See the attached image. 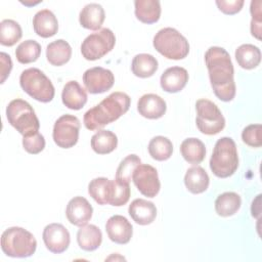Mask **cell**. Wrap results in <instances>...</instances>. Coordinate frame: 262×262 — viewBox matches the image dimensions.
<instances>
[{"label": "cell", "instance_id": "26", "mask_svg": "<svg viewBox=\"0 0 262 262\" xmlns=\"http://www.w3.org/2000/svg\"><path fill=\"white\" fill-rule=\"evenodd\" d=\"M180 152L187 163L198 165L202 163L206 157V147L202 140L191 137L182 141Z\"/></svg>", "mask_w": 262, "mask_h": 262}, {"label": "cell", "instance_id": "30", "mask_svg": "<svg viewBox=\"0 0 262 262\" xmlns=\"http://www.w3.org/2000/svg\"><path fill=\"white\" fill-rule=\"evenodd\" d=\"M159 63L155 56L147 53H139L132 59V73L139 78L151 77L158 70Z\"/></svg>", "mask_w": 262, "mask_h": 262}, {"label": "cell", "instance_id": "5", "mask_svg": "<svg viewBox=\"0 0 262 262\" xmlns=\"http://www.w3.org/2000/svg\"><path fill=\"white\" fill-rule=\"evenodd\" d=\"M155 49L168 59L179 60L188 55L189 44L187 39L174 28L161 29L154 37Z\"/></svg>", "mask_w": 262, "mask_h": 262}, {"label": "cell", "instance_id": "12", "mask_svg": "<svg viewBox=\"0 0 262 262\" xmlns=\"http://www.w3.org/2000/svg\"><path fill=\"white\" fill-rule=\"evenodd\" d=\"M83 83L89 93L99 94L113 87L115 77L112 71L101 67H94L85 71L83 74Z\"/></svg>", "mask_w": 262, "mask_h": 262}, {"label": "cell", "instance_id": "24", "mask_svg": "<svg viewBox=\"0 0 262 262\" xmlns=\"http://www.w3.org/2000/svg\"><path fill=\"white\" fill-rule=\"evenodd\" d=\"M71 56L72 47L66 40H55L46 47V58L52 66L60 67L67 63L71 59Z\"/></svg>", "mask_w": 262, "mask_h": 262}, {"label": "cell", "instance_id": "29", "mask_svg": "<svg viewBox=\"0 0 262 262\" xmlns=\"http://www.w3.org/2000/svg\"><path fill=\"white\" fill-rule=\"evenodd\" d=\"M113 188V180L105 177H97L92 179L88 184V193L99 205L110 203Z\"/></svg>", "mask_w": 262, "mask_h": 262}, {"label": "cell", "instance_id": "27", "mask_svg": "<svg viewBox=\"0 0 262 262\" xmlns=\"http://www.w3.org/2000/svg\"><path fill=\"white\" fill-rule=\"evenodd\" d=\"M242 199L233 191H226L219 194L215 201V211L221 217L234 215L241 208Z\"/></svg>", "mask_w": 262, "mask_h": 262}, {"label": "cell", "instance_id": "11", "mask_svg": "<svg viewBox=\"0 0 262 262\" xmlns=\"http://www.w3.org/2000/svg\"><path fill=\"white\" fill-rule=\"evenodd\" d=\"M132 180L141 194L147 198H155L161 188L158 171L148 164H140L134 170Z\"/></svg>", "mask_w": 262, "mask_h": 262}, {"label": "cell", "instance_id": "37", "mask_svg": "<svg viewBox=\"0 0 262 262\" xmlns=\"http://www.w3.org/2000/svg\"><path fill=\"white\" fill-rule=\"evenodd\" d=\"M262 126L261 124H251L242 132L243 141L252 147H260L262 145Z\"/></svg>", "mask_w": 262, "mask_h": 262}, {"label": "cell", "instance_id": "31", "mask_svg": "<svg viewBox=\"0 0 262 262\" xmlns=\"http://www.w3.org/2000/svg\"><path fill=\"white\" fill-rule=\"evenodd\" d=\"M118 137L110 130H98L91 137V147L98 155H106L116 149Z\"/></svg>", "mask_w": 262, "mask_h": 262}, {"label": "cell", "instance_id": "17", "mask_svg": "<svg viewBox=\"0 0 262 262\" xmlns=\"http://www.w3.org/2000/svg\"><path fill=\"white\" fill-rule=\"evenodd\" d=\"M187 81L188 73L184 68L171 67L162 74L160 84L164 91L169 93H176L185 87Z\"/></svg>", "mask_w": 262, "mask_h": 262}, {"label": "cell", "instance_id": "13", "mask_svg": "<svg viewBox=\"0 0 262 262\" xmlns=\"http://www.w3.org/2000/svg\"><path fill=\"white\" fill-rule=\"evenodd\" d=\"M42 238L46 248L54 254L64 252L71 242L69 230L60 223H50L46 225L42 233Z\"/></svg>", "mask_w": 262, "mask_h": 262}, {"label": "cell", "instance_id": "1", "mask_svg": "<svg viewBox=\"0 0 262 262\" xmlns=\"http://www.w3.org/2000/svg\"><path fill=\"white\" fill-rule=\"evenodd\" d=\"M205 62L215 95L222 101H231L235 96L236 88L229 53L222 47L212 46L205 53Z\"/></svg>", "mask_w": 262, "mask_h": 262}, {"label": "cell", "instance_id": "25", "mask_svg": "<svg viewBox=\"0 0 262 262\" xmlns=\"http://www.w3.org/2000/svg\"><path fill=\"white\" fill-rule=\"evenodd\" d=\"M135 16L143 24H155L161 16V4L158 0H135Z\"/></svg>", "mask_w": 262, "mask_h": 262}, {"label": "cell", "instance_id": "23", "mask_svg": "<svg viewBox=\"0 0 262 262\" xmlns=\"http://www.w3.org/2000/svg\"><path fill=\"white\" fill-rule=\"evenodd\" d=\"M77 242L82 250L87 252L94 251L101 245V230L94 224L81 226L77 232Z\"/></svg>", "mask_w": 262, "mask_h": 262}, {"label": "cell", "instance_id": "34", "mask_svg": "<svg viewBox=\"0 0 262 262\" xmlns=\"http://www.w3.org/2000/svg\"><path fill=\"white\" fill-rule=\"evenodd\" d=\"M41 54V45L35 40H26L15 49V56L18 62L27 64L36 61Z\"/></svg>", "mask_w": 262, "mask_h": 262}, {"label": "cell", "instance_id": "6", "mask_svg": "<svg viewBox=\"0 0 262 262\" xmlns=\"http://www.w3.org/2000/svg\"><path fill=\"white\" fill-rule=\"evenodd\" d=\"M6 117L8 123L23 136L39 131V119L31 104L26 100L19 98L11 100L6 107Z\"/></svg>", "mask_w": 262, "mask_h": 262}, {"label": "cell", "instance_id": "22", "mask_svg": "<svg viewBox=\"0 0 262 262\" xmlns=\"http://www.w3.org/2000/svg\"><path fill=\"white\" fill-rule=\"evenodd\" d=\"M210 178L204 168L193 166L189 168L184 176V184L188 191L194 194L206 191L209 187Z\"/></svg>", "mask_w": 262, "mask_h": 262}, {"label": "cell", "instance_id": "15", "mask_svg": "<svg viewBox=\"0 0 262 262\" xmlns=\"http://www.w3.org/2000/svg\"><path fill=\"white\" fill-rule=\"evenodd\" d=\"M105 230L110 239L119 245L128 244L133 234L131 223L122 215L110 217L105 224Z\"/></svg>", "mask_w": 262, "mask_h": 262}, {"label": "cell", "instance_id": "19", "mask_svg": "<svg viewBox=\"0 0 262 262\" xmlns=\"http://www.w3.org/2000/svg\"><path fill=\"white\" fill-rule=\"evenodd\" d=\"M61 100L68 108L78 111L86 104L87 92L77 81H69L63 86Z\"/></svg>", "mask_w": 262, "mask_h": 262}, {"label": "cell", "instance_id": "7", "mask_svg": "<svg viewBox=\"0 0 262 262\" xmlns=\"http://www.w3.org/2000/svg\"><path fill=\"white\" fill-rule=\"evenodd\" d=\"M19 84L27 94L40 102H49L54 97L55 90L52 82L37 68L23 71L19 76Z\"/></svg>", "mask_w": 262, "mask_h": 262}, {"label": "cell", "instance_id": "38", "mask_svg": "<svg viewBox=\"0 0 262 262\" xmlns=\"http://www.w3.org/2000/svg\"><path fill=\"white\" fill-rule=\"evenodd\" d=\"M23 146L26 151L32 155H37L41 152L45 147V138L39 133L35 132L30 135L23 137Z\"/></svg>", "mask_w": 262, "mask_h": 262}, {"label": "cell", "instance_id": "14", "mask_svg": "<svg viewBox=\"0 0 262 262\" xmlns=\"http://www.w3.org/2000/svg\"><path fill=\"white\" fill-rule=\"evenodd\" d=\"M93 208L83 196H74L67 205L66 215L71 224L75 226H84L91 219Z\"/></svg>", "mask_w": 262, "mask_h": 262}, {"label": "cell", "instance_id": "10", "mask_svg": "<svg viewBox=\"0 0 262 262\" xmlns=\"http://www.w3.org/2000/svg\"><path fill=\"white\" fill-rule=\"evenodd\" d=\"M80 121L76 116L62 115L53 126L52 137L55 144L61 148H71L78 142Z\"/></svg>", "mask_w": 262, "mask_h": 262}, {"label": "cell", "instance_id": "21", "mask_svg": "<svg viewBox=\"0 0 262 262\" xmlns=\"http://www.w3.org/2000/svg\"><path fill=\"white\" fill-rule=\"evenodd\" d=\"M105 18L104 9L98 3H89L85 5L79 14L80 25L87 29L96 31L101 28Z\"/></svg>", "mask_w": 262, "mask_h": 262}, {"label": "cell", "instance_id": "28", "mask_svg": "<svg viewBox=\"0 0 262 262\" xmlns=\"http://www.w3.org/2000/svg\"><path fill=\"white\" fill-rule=\"evenodd\" d=\"M235 59L238 66L245 70H252L261 61V51L253 44H243L235 50Z\"/></svg>", "mask_w": 262, "mask_h": 262}, {"label": "cell", "instance_id": "41", "mask_svg": "<svg viewBox=\"0 0 262 262\" xmlns=\"http://www.w3.org/2000/svg\"><path fill=\"white\" fill-rule=\"evenodd\" d=\"M0 59H1V83H4L6 78L9 76L11 69H12V61L10 56L5 53H0Z\"/></svg>", "mask_w": 262, "mask_h": 262}, {"label": "cell", "instance_id": "36", "mask_svg": "<svg viewBox=\"0 0 262 262\" xmlns=\"http://www.w3.org/2000/svg\"><path fill=\"white\" fill-rule=\"evenodd\" d=\"M130 186L129 183H123L118 180H113V188L112 195L110 200V205L120 207L127 204L130 199Z\"/></svg>", "mask_w": 262, "mask_h": 262}, {"label": "cell", "instance_id": "4", "mask_svg": "<svg viewBox=\"0 0 262 262\" xmlns=\"http://www.w3.org/2000/svg\"><path fill=\"white\" fill-rule=\"evenodd\" d=\"M1 249L9 257L27 258L35 253L37 241L27 229L13 226L3 231L1 235Z\"/></svg>", "mask_w": 262, "mask_h": 262}, {"label": "cell", "instance_id": "35", "mask_svg": "<svg viewBox=\"0 0 262 262\" xmlns=\"http://www.w3.org/2000/svg\"><path fill=\"white\" fill-rule=\"evenodd\" d=\"M141 164V160L136 155H128L119 165L117 172H116V180L129 183L132 179V175L134 170L138 165Z\"/></svg>", "mask_w": 262, "mask_h": 262}, {"label": "cell", "instance_id": "2", "mask_svg": "<svg viewBox=\"0 0 262 262\" xmlns=\"http://www.w3.org/2000/svg\"><path fill=\"white\" fill-rule=\"evenodd\" d=\"M130 103L131 98L128 94L120 91L113 92L97 105L85 113L83 118L84 125L88 130H99L126 114Z\"/></svg>", "mask_w": 262, "mask_h": 262}, {"label": "cell", "instance_id": "40", "mask_svg": "<svg viewBox=\"0 0 262 262\" xmlns=\"http://www.w3.org/2000/svg\"><path fill=\"white\" fill-rule=\"evenodd\" d=\"M244 1L243 0H234V1H216V5L218 6L219 10L222 11L225 14H235L239 12L244 6Z\"/></svg>", "mask_w": 262, "mask_h": 262}, {"label": "cell", "instance_id": "3", "mask_svg": "<svg viewBox=\"0 0 262 262\" xmlns=\"http://www.w3.org/2000/svg\"><path fill=\"white\" fill-rule=\"evenodd\" d=\"M238 167V155L235 142L230 137H221L215 143L210 159V169L219 178L231 176Z\"/></svg>", "mask_w": 262, "mask_h": 262}, {"label": "cell", "instance_id": "16", "mask_svg": "<svg viewBox=\"0 0 262 262\" xmlns=\"http://www.w3.org/2000/svg\"><path fill=\"white\" fill-rule=\"evenodd\" d=\"M166 110V101L161 96L154 93L142 95L137 102L138 113L146 119H160L165 115Z\"/></svg>", "mask_w": 262, "mask_h": 262}, {"label": "cell", "instance_id": "20", "mask_svg": "<svg viewBox=\"0 0 262 262\" xmlns=\"http://www.w3.org/2000/svg\"><path fill=\"white\" fill-rule=\"evenodd\" d=\"M33 28L38 36L42 38H49L57 33L58 21L51 10L42 9L34 15Z\"/></svg>", "mask_w": 262, "mask_h": 262}, {"label": "cell", "instance_id": "39", "mask_svg": "<svg viewBox=\"0 0 262 262\" xmlns=\"http://www.w3.org/2000/svg\"><path fill=\"white\" fill-rule=\"evenodd\" d=\"M261 4L262 2L260 0H255L251 2L250 6L252 15L251 34L258 40H261Z\"/></svg>", "mask_w": 262, "mask_h": 262}, {"label": "cell", "instance_id": "18", "mask_svg": "<svg viewBox=\"0 0 262 262\" xmlns=\"http://www.w3.org/2000/svg\"><path fill=\"white\" fill-rule=\"evenodd\" d=\"M128 213L139 225H148L154 222L157 217V208L154 203L143 200H134L128 208Z\"/></svg>", "mask_w": 262, "mask_h": 262}, {"label": "cell", "instance_id": "33", "mask_svg": "<svg viewBox=\"0 0 262 262\" xmlns=\"http://www.w3.org/2000/svg\"><path fill=\"white\" fill-rule=\"evenodd\" d=\"M23 31L18 23L13 19H3L0 24V43L3 46H13L20 40Z\"/></svg>", "mask_w": 262, "mask_h": 262}, {"label": "cell", "instance_id": "8", "mask_svg": "<svg viewBox=\"0 0 262 262\" xmlns=\"http://www.w3.org/2000/svg\"><path fill=\"white\" fill-rule=\"evenodd\" d=\"M198 129L206 135H215L225 127V119L219 107L209 99H199L195 102Z\"/></svg>", "mask_w": 262, "mask_h": 262}, {"label": "cell", "instance_id": "32", "mask_svg": "<svg viewBox=\"0 0 262 262\" xmlns=\"http://www.w3.org/2000/svg\"><path fill=\"white\" fill-rule=\"evenodd\" d=\"M148 152L154 160L166 161L172 156L173 144L169 138L159 135L150 139Z\"/></svg>", "mask_w": 262, "mask_h": 262}, {"label": "cell", "instance_id": "9", "mask_svg": "<svg viewBox=\"0 0 262 262\" xmlns=\"http://www.w3.org/2000/svg\"><path fill=\"white\" fill-rule=\"evenodd\" d=\"M115 44L116 37L113 31L102 28L84 39L81 44V53L87 60H97L112 51Z\"/></svg>", "mask_w": 262, "mask_h": 262}]
</instances>
